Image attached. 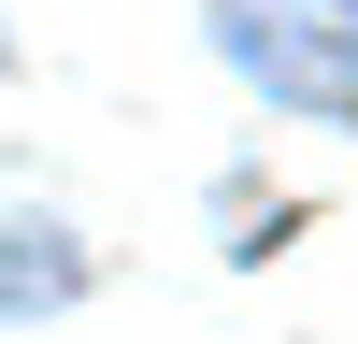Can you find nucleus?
Masks as SVG:
<instances>
[{
  "label": "nucleus",
  "instance_id": "nucleus-1",
  "mask_svg": "<svg viewBox=\"0 0 358 344\" xmlns=\"http://www.w3.org/2000/svg\"><path fill=\"white\" fill-rule=\"evenodd\" d=\"M215 29L273 101H315V115L358 101V0H215Z\"/></svg>",
  "mask_w": 358,
  "mask_h": 344
}]
</instances>
